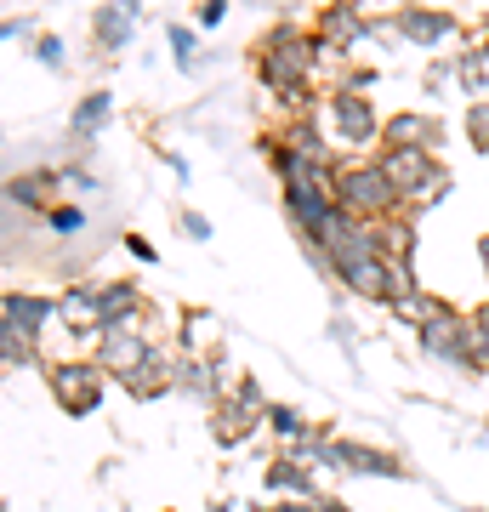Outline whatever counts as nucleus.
<instances>
[{"label": "nucleus", "instance_id": "2f4dec72", "mask_svg": "<svg viewBox=\"0 0 489 512\" xmlns=\"http://www.w3.org/2000/svg\"><path fill=\"white\" fill-rule=\"evenodd\" d=\"M364 86H376V69H342V80H336V92H359Z\"/></svg>", "mask_w": 489, "mask_h": 512}, {"label": "nucleus", "instance_id": "aec40b11", "mask_svg": "<svg viewBox=\"0 0 489 512\" xmlns=\"http://www.w3.org/2000/svg\"><path fill=\"white\" fill-rule=\"evenodd\" d=\"M256 421H262V416H251V410H245L239 399H217V404H211V433H217L222 444L251 439V433H256Z\"/></svg>", "mask_w": 489, "mask_h": 512}, {"label": "nucleus", "instance_id": "a211bd4d", "mask_svg": "<svg viewBox=\"0 0 489 512\" xmlns=\"http://www.w3.org/2000/svg\"><path fill=\"white\" fill-rule=\"evenodd\" d=\"M52 313H57V302H46V296H35V291H6V319H0V325L40 336V325H46Z\"/></svg>", "mask_w": 489, "mask_h": 512}, {"label": "nucleus", "instance_id": "72a5a7b5", "mask_svg": "<svg viewBox=\"0 0 489 512\" xmlns=\"http://www.w3.org/2000/svg\"><path fill=\"white\" fill-rule=\"evenodd\" d=\"M182 234L188 239H211V222H205L200 211H188V217H182Z\"/></svg>", "mask_w": 489, "mask_h": 512}, {"label": "nucleus", "instance_id": "393cba45", "mask_svg": "<svg viewBox=\"0 0 489 512\" xmlns=\"http://www.w3.org/2000/svg\"><path fill=\"white\" fill-rule=\"evenodd\" d=\"M387 262V256H381ZM421 285H416V262H387V308L393 302H404V296H416Z\"/></svg>", "mask_w": 489, "mask_h": 512}, {"label": "nucleus", "instance_id": "473e14b6", "mask_svg": "<svg viewBox=\"0 0 489 512\" xmlns=\"http://www.w3.org/2000/svg\"><path fill=\"white\" fill-rule=\"evenodd\" d=\"M222 18H228V6H222V0H205V6H200V29H217Z\"/></svg>", "mask_w": 489, "mask_h": 512}, {"label": "nucleus", "instance_id": "b1692460", "mask_svg": "<svg viewBox=\"0 0 489 512\" xmlns=\"http://www.w3.org/2000/svg\"><path fill=\"white\" fill-rule=\"evenodd\" d=\"M268 427H273L285 444H302V439H308V421H302V410H290V404H268Z\"/></svg>", "mask_w": 489, "mask_h": 512}, {"label": "nucleus", "instance_id": "0eeeda50", "mask_svg": "<svg viewBox=\"0 0 489 512\" xmlns=\"http://www.w3.org/2000/svg\"><path fill=\"white\" fill-rule=\"evenodd\" d=\"M325 114H330V137L342 148H370V143H381V120L376 114V103L370 97H359V92H330L325 97Z\"/></svg>", "mask_w": 489, "mask_h": 512}, {"label": "nucleus", "instance_id": "ea45409f", "mask_svg": "<svg viewBox=\"0 0 489 512\" xmlns=\"http://www.w3.org/2000/svg\"><path fill=\"white\" fill-rule=\"evenodd\" d=\"M478 262H484V274H489V234L478 239Z\"/></svg>", "mask_w": 489, "mask_h": 512}, {"label": "nucleus", "instance_id": "e433bc0d", "mask_svg": "<svg viewBox=\"0 0 489 512\" xmlns=\"http://www.w3.org/2000/svg\"><path fill=\"white\" fill-rule=\"evenodd\" d=\"M63 183H74V188H97V177H91L86 165H69V171H63Z\"/></svg>", "mask_w": 489, "mask_h": 512}, {"label": "nucleus", "instance_id": "39448f33", "mask_svg": "<svg viewBox=\"0 0 489 512\" xmlns=\"http://www.w3.org/2000/svg\"><path fill=\"white\" fill-rule=\"evenodd\" d=\"M46 387H52V399L63 404L69 416H91V410L103 404L109 370L91 365V359H57V365H46Z\"/></svg>", "mask_w": 489, "mask_h": 512}, {"label": "nucleus", "instance_id": "4c0bfd02", "mask_svg": "<svg viewBox=\"0 0 489 512\" xmlns=\"http://www.w3.org/2000/svg\"><path fill=\"white\" fill-rule=\"evenodd\" d=\"M256 512H313V501H273V507H256Z\"/></svg>", "mask_w": 489, "mask_h": 512}, {"label": "nucleus", "instance_id": "7ed1b4c3", "mask_svg": "<svg viewBox=\"0 0 489 512\" xmlns=\"http://www.w3.org/2000/svg\"><path fill=\"white\" fill-rule=\"evenodd\" d=\"M376 160H381V171L393 177L404 211H421L427 200H444V194H450V171L433 160V148H381Z\"/></svg>", "mask_w": 489, "mask_h": 512}, {"label": "nucleus", "instance_id": "6ab92c4d", "mask_svg": "<svg viewBox=\"0 0 489 512\" xmlns=\"http://www.w3.org/2000/svg\"><path fill=\"white\" fill-rule=\"evenodd\" d=\"M57 183H63V171H29V177H12V183H6V200L29 205V211H52Z\"/></svg>", "mask_w": 489, "mask_h": 512}, {"label": "nucleus", "instance_id": "5701e85b", "mask_svg": "<svg viewBox=\"0 0 489 512\" xmlns=\"http://www.w3.org/2000/svg\"><path fill=\"white\" fill-rule=\"evenodd\" d=\"M450 308V302H444V296H427V291H416V296H404V302H393V313H399L404 325H433L438 313Z\"/></svg>", "mask_w": 489, "mask_h": 512}, {"label": "nucleus", "instance_id": "f704fd0d", "mask_svg": "<svg viewBox=\"0 0 489 512\" xmlns=\"http://www.w3.org/2000/svg\"><path fill=\"white\" fill-rule=\"evenodd\" d=\"M6 40H35V23L29 18H6Z\"/></svg>", "mask_w": 489, "mask_h": 512}, {"label": "nucleus", "instance_id": "c85d7f7f", "mask_svg": "<svg viewBox=\"0 0 489 512\" xmlns=\"http://www.w3.org/2000/svg\"><path fill=\"white\" fill-rule=\"evenodd\" d=\"M467 143L478 154H489V103H472L467 109Z\"/></svg>", "mask_w": 489, "mask_h": 512}, {"label": "nucleus", "instance_id": "4468645a", "mask_svg": "<svg viewBox=\"0 0 489 512\" xmlns=\"http://www.w3.org/2000/svg\"><path fill=\"white\" fill-rule=\"evenodd\" d=\"M444 126H438V114H387V126H381V148H438Z\"/></svg>", "mask_w": 489, "mask_h": 512}, {"label": "nucleus", "instance_id": "c756f323", "mask_svg": "<svg viewBox=\"0 0 489 512\" xmlns=\"http://www.w3.org/2000/svg\"><path fill=\"white\" fill-rule=\"evenodd\" d=\"M472 313V330H478V359H484V370H489V302H478V308H467Z\"/></svg>", "mask_w": 489, "mask_h": 512}, {"label": "nucleus", "instance_id": "9d476101", "mask_svg": "<svg viewBox=\"0 0 489 512\" xmlns=\"http://www.w3.org/2000/svg\"><path fill=\"white\" fill-rule=\"evenodd\" d=\"M148 353H154V342H148L143 330H103V336H97V365L109 370L114 382H126Z\"/></svg>", "mask_w": 489, "mask_h": 512}, {"label": "nucleus", "instance_id": "a19ab883", "mask_svg": "<svg viewBox=\"0 0 489 512\" xmlns=\"http://www.w3.org/2000/svg\"><path fill=\"white\" fill-rule=\"evenodd\" d=\"M478 57H489V35H484V52H478Z\"/></svg>", "mask_w": 489, "mask_h": 512}, {"label": "nucleus", "instance_id": "412c9836", "mask_svg": "<svg viewBox=\"0 0 489 512\" xmlns=\"http://www.w3.org/2000/svg\"><path fill=\"white\" fill-rule=\"evenodd\" d=\"M109 114H114V92H86L80 103H74V114H69V131L80 137V143H91Z\"/></svg>", "mask_w": 489, "mask_h": 512}, {"label": "nucleus", "instance_id": "2eb2a0df", "mask_svg": "<svg viewBox=\"0 0 489 512\" xmlns=\"http://www.w3.org/2000/svg\"><path fill=\"white\" fill-rule=\"evenodd\" d=\"M370 239H376V251L387 256V262H416V211H399V217H381L370 222Z\"/></svg>", "mask_w": 489, "mask_h": 512}, {"label": "nucleus", "instance_id": "423d86ee", "mask_svg": "<svg viewBox=\"0 0 489 512\" xmlns=\"http://www.w3.org/2000/svg\"><path fill=\"white\" fill-rule=\"evenodd\" d=\"M313 467L325 473H359V478H404V461L393 450H376V444H353V439H325Z\"/></svg>", "mask_w": 489, "mask_h": 512}, {"label": "nucleus", "instance_id": "1a4fd4ad", "mask_svg": "<svg viewBox=\"0 0 489 512\" xmlns=\"http://www.w3.org/2000/svg\"><path fill=\"white\" fill-rule=\"evenodd\" d=\"M143 291L131 279H114V285H97V330H143Z\"/></svg>", "mask_w": 489, "mask_h": 512}, {"label": "nucleus", "instance_id": "c9c22d12", "mask_svg": "<svg viewBox=\"0 0 489 512\" xmlns=\"http://www.w3.org/2000/svg\"><path fill=\"white\" fill-rule=\"evenodd\" d=\"M126 251L137 256V262H154V245H148L143 234H126Z\"/></svg>", "mask_w": 489, "mask_h": 512}, {"label": "nucleus", "instance_id": "a878e982", "mask_svg": "<svg viewBox=\"0 0 489 512\" xmlns=\"http://www.w3.org/2000/svg\"><path fill=\"white\" fill-rule=\"evenodd\" d=\"M165 40H171V57H177V69H194V52H200V35H194L188 23H171V29H165Z\"/></svg>", "mask_w": 489, "mask_h": 512}, {"label": "nucleus", "instance_id": "79ce46f5", "mask_svg": "<svg viewBox=\"0 0 489 512\" xmlns=\"http://www.w3.org/2000/svg\"><path fill=\"white\" fill-rule=\"evenodd\" d=\"M222 6H228V0H222Z\"/></svg>", "mask_w": 489, "mask_h": 512}, {"label": "nucleus", "instance_id": "58836bf2", "mask_svg": "<svg viewBox=\"0 0 489 512\" xmlns=\"http://www.w3.org/2000/svg\"><path fill=\"white\" fill-rule=\"evenodd\" d=\"M313 512H347V507L336 501V495H313Z\"/></svg>", "mask_w": 489, "mask_h": 512}, {"label": "nucleus", "instance_id": "f257e3e1", "mask_svg": "<svg viewBox=\"0 0 489 512\" xmlns=\"http://www.w3.org/2000/svg\"><path fill=\"white\" fill-rule=\"evenodd\" d=\"M325 57V46H319V35L313 29H296V23H279V29H268L262 35V46H256V80L268 86L285 109H308V86H313V63Z\"/></svg>", "mask_w": 489, "mask_h": 512}, {"label": "nucleus", "instance_id": "ddd939ff", "mask_svg": "<svg viewBox=\"0 0 489 512\" xmlns=\"http://www.w3.org/2000/svg\"><path fill=\"white\" fill-rule=\"evenodd\" d=\"M137 18H143V0H109V6H97V18H91V40H97L103 52H120V46H131Z\"/></svg>", "mask_w": 489, "mask_h": 512}, {"label": "nucleus", "instance_id": "f3484780", "mask_svg": "<svg viewBox=\"0 0 489 512\" xmlns=\"http://www.w3.org/2000/svg\"><path fill=\"white\" fill-rule=\"evenodd\" d=\"M279 137H285V143L296 148V154H302L308 165H325V171H342V165H336V148H330L336 137H325V131H319V126L308 120V114H296V120H290L285 131H279Z\"/></svg>", "mask_w": 489, "mask_h": 512}, {"label": "nucleus", "instance_id": "4be33fe9", "mask_svg": "<svg viewBox=\"0 0 489 512\" xmlns=\"http://www.w3.org/2000/svg\"><path fill=\"white\" fill-rule=\"evenodd\" d=\"M0 353H6V365H12V370H29V365H40V336L0 325Z\"/></svg>", "mask_w": 489, "mask_h": 512}, {"label": "nucleus", "instance_id": "f03ea898", "mask_svg": "<svg viewBox=\"0 0 489 512\" xmlns=\"http://www.w3.org/2000/svg\"><path fill=\"white\" fill-rule=\"evenodd\" d=\"M336 200H342L347 217H359V222H381V217H399L404 211L399 188L381 171V160L342 165V171H336Z\"/></svg>", "mask_w": 489, "mask_h": 512}, {"label": "nucleus", "instance_id": "6e6552de", "mask_svg": "<svg viewBox=\"0 0 489 512\" xmlns=\"http://www.w3.org/2000/svg\"><path fill=\"white\" fill-rule=\"evenodd\" d=\"M313 35H319V46L325 52H353L359 40H370V18L359 12V0H330L325 12H319V23H313Z\"/></svg>", "mask_w": 489, "mask_h": 512}, {"label": "nucleus", "instance_id": "20e7f679", "mask_svg": "<svg viewBox=\"0 0 489 512\" xmlns=\"http://www.w3.org/2000/svg\"><path fill=\"white\" fill-rule=\"evenodd\" d=\"M421 353H427V359H444V365H455V370H484L472 313H461V308H444L433 325H421Z\"/></svg>", "mask_w": 489, "mask_h": 512}, {"label": "nucleus", "instance_id": "bb28decb", "mask_svg": "<svg viewBox=\"0 0 489 512\" xmlns=\"http://www.w3.org/2000/svg\"><path fill=\"white\" fill-rule=\"evenodd\" d=\"M455 80H461V92H472V103H478V92L489 86V69H484V57L467 52L461 63H455Z\"/></svg>", "mask_w": 489, "mask_h": 512}, {"label": "nucleus", "instance_id": "7c9ffc66", "mask_svg": "<svg viewBox=\"0 0 489 512\" xmlns=\"http://www.w3.org/2000/svg\"><path fill=\"white\" fill-rule=\"evenodd\" d=\"M35 57L46 63V69H63V63H69V57H63V40H57V35H40V40H35Z\"/></svg>", "mask_w": 489, "mask_h": 512}, {"label": "nucleus", "instance_id": "dca6fc26", "mask_svg": "<svg viewBox=\"0 0 489 512\" xmlns=\"http://www.w3.org/2000/svg\"><path fill=\"white\" fill-rule=\"evenodd\" d=\"M262 484H268L279 501H313V495H319V484H313V461H296V456H279Z\"/></svg>", "mask_w": 489, "mask_h": 512}, {"label": "nucleus", "instance_id": "9b49d317", "mask_svg": "<svg viewBox=\"0 0 489 512\" xmlns=\"http://www.w3.org/2000/svg\"><path fill=\"white\" fill-rule=\"evenodd\" d=\"M393 35L410 46H444V40H455V18L438 6H404V12H393Z\"/></svg>", "mask_w": 489, "mask_h": 512}, {"label": "nucleus", "instance_id": "cd10ccee", "mask_svg": "<svg viewBox=\"0 0 489 512\" xmlns=\"http://www.w3.org/2000/svg\"><path fill=\"white\" fill-rule=\"evenodd\" d=\"M46 228H52L57 239H74L86 228V211H80V205H52V211H46Z\"/></svg>", "mask_w": 489, "mask_h": 512}, {"label": "nucleus", "instance_id": "f8f14e48", "mask_svg": "<svg viewBox=\"0 0 489 512\" xmlns=\"http://www.w3.org/2000/svg\"><path fill=\"white\" fill-rule=\"evenodd\" d=\"M177 365H182V353H171V348H154L143 359V365L131 370L126 382V393L131 399H160V393H171V387H177Z\"/></svg>", "mask_w": 489, "mask_h": 512}, {"label": "nucleus", "instance_id": "37998d69", "mask_svg": "<svg viewBox=\"0 0 489 512\" xmlns=\"http://www.w3.org/2000/svg\"><path fill=\"white\" fill-rule=\"evenodd\" d=\"M325 6H330V0H325Z\"/></svg>", "mask_w": 489, "mask_h": 512}]
</instances>
